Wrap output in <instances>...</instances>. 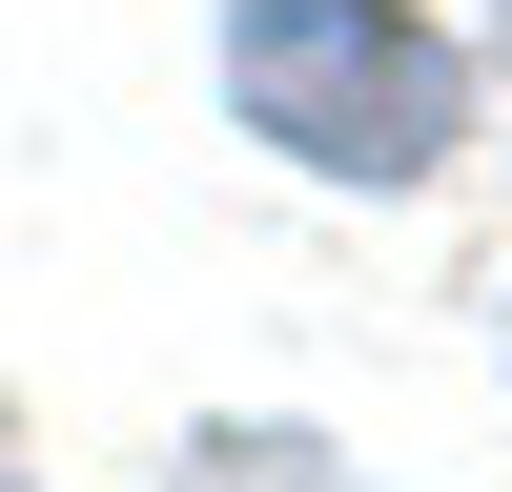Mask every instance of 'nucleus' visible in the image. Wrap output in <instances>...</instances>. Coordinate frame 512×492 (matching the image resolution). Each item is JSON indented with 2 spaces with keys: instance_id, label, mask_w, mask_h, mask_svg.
Masks as SVG:
<instances>
[{
  "instance_id": "2",
  "label": "nucleus",
  "mask_w": 512,
  "mask_h": 492,
  "mask_svg": "<svg viewBox=\"0 0 512 492\" xmlns=\"http://www.w3.org/2000/svg\"><path fill=\"white\" fill-rule=\"evenodd\" d=\"M185 492H328V451H308V431H205Z\"/></svg>"
},
{
  "instance_id": "3",
  "label": "nucleus",
  "mask_w": 512,
  "mask_h": 492,
  "mask_svg": "<svg viewBox=\"0 0 512 492\" xmlns=\"http://www.w3.org/2000/svg\"><path fill=\"white\" fill-rule=\"evenodd\" d=\"M0 492H41V472H21V410H0Z\"/></svg>"
},
{
  "instance_id": "1",
  "label": "nucleus",
  "mask_w": 512,
  "mask_h": 492,
  "mask_svg": "<svg viewBox=\"0 0 512 492\" xmlns=\"http://www.w3.org/2000/svg\"><path fill=\"white\" fill-rule=\"evenodd\" d=\"M205 82H226V123L267 164H308V185H451V144H472V41L431 21V0H226L205 21Z\"/></svg>"
},
{
  "instance_id": "5",
  "label": "nucleus",
  "mask_w": 512,
  "mask_h": 492,
  "mask_svg": "<svg viewBox=\"0 0 512 492\" xmlns=\"http://www.w3.org/2000/svg\"><path fill=\"white\" fill-rule=\"evenodd\" d=\"M492 62H512V0H492Z\"/></svg>"
},
{
  "instance_id": "4",
  "label": "nucleus",
  "mask_w": 512,
  "mask_h": 492,
  "mask_svg": "<svg viewBox=\"0 0 512 492\" xmlns=\"http://www.w3.org/2000/svg\"><path fill=\"white\" fill-rule=\"evenodd\" d=\"M492 349H512V287H492Z\"/></svg>"
}]
</instances>
